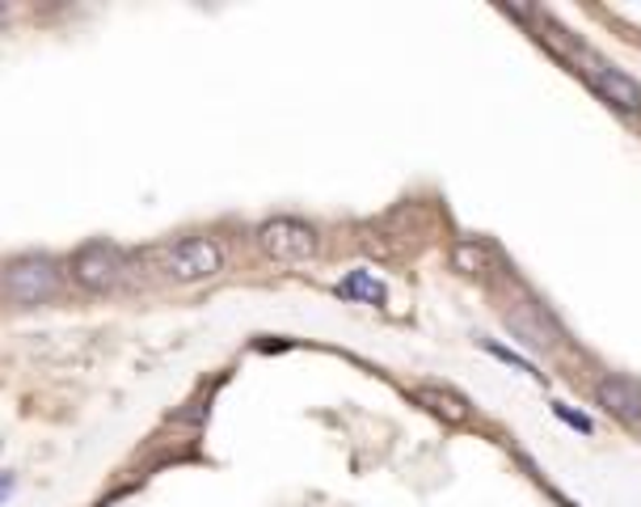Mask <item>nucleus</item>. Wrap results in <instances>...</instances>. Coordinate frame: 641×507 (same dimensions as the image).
<instances>
[{"instance_id":"1","label":"nucleus","mask_w":641,"mask_h":507,"mask_svg":"<svg viewBox=\"0 0 641 507\" xmlns=\"http://www.w3.org/2000/svg\"><path fill=\"white\" fill-rule=\"evenodd\" d=\"M0 292L18 309L47 305L51 296L60 292V263L47 258V254H22V258H13L0 271Z\"/></svg>"},{"instance_id":"2","label":"nucleus","mask_w":641,"mask_h":507,"mask_svg":"<svg viewBox=\"0 0 641 507\" xmlns=\"http://www.w3.org/2000/svg\"><path fill=\"white\" fill-rule=\"evenodd\" d=\"M258 250L275 263H309L321 250V233L300 216H270L258 224Z\"/></svg>"},{"instance_id":"3","label":"nucleus","mask_w":641,"mask_h":507,"mask_svg":"<svg viewBox=\"0 0 641 507\" xmlns=\"http://www.w3.org/2000/svg\"><path fill=\"white\" fill-rule=\"evenodd\" d=\"M68 271L85 292H115L122 284V275H127V258H122L119 245L85 242L72 254Z\"/></svg>"},{"instance_id":"4","label":"nucleus","mask_w":641,"mask_h":507,"mask_svg":"<svg viewBox=\"0 0 641 507\" xmlns=\"http://www.w3.org/2000/svg\"><path fill=\"white\" fill-rule=\"evenodd\" d=\"M165 275L178 284H203L224 271V250L215 237H182L165 250Z\"/></svg>"},{"instance_id":"5","label":"nucleus","mask_w":641,"mask_h":507,"mask_svg":"<svg viewBox=\"0 0 641 507\" xmlns=\"http://www.w3.org/2000/svg\"><path fill=\"white\" fill-rule=\"evenodd\" d=\"M502 321H506V330L515 335V342L541 351V356L553 351L557 338H562V326H557L536 300H515V305H506V309H502Z\"/></svg>"},{"instance_id":"6","label":"nucleus","mask_w":641,"mask_h":507,"mask_svg":"<svg viewBox=\"0 0 641 507\" xmlns=\"http://www.w3.org/2000/svg\"><path fill=\"white\" fill-rule=\"evenodd\" d=\"M570 60H578V64H583V73H587V81H591L595 89H599V97H603V102H612L617 110L638 115V110H641V85L633 81V76L620 73V68H612V64H603V60H595V55H587L583 47L574 51Z\"/></svg>"},{"instance_id":"7","label":"nucleus","mask_w":641,"mask_h":507,"mask_svg":"<svg viewBox=\"0 0 641 507\" xmlns=\"http://www.w3.org/2000/svg\"><path fill=\"white\" fill-rule=\"evenodd\" d=\"M595 402L612 414L617 423H629V427H638L641 423V385L638 381H629V377H599Z\"/></svg>"},{"instance_id":"8","label":"nucleus","mask_w":641,"mask_h":507,"mask_svg":"<svg viewBox=\"0 0 641 507\" xmlns=\"http://www.w3.org/2000/svg\"><path fill=\"white\" fill-rule=\"evenodd\" d=\"M418 402H423L430 414H439L444 423H469V419H473L469 398L456 393V389H448V385H423L418 389Z\"/></svg>"},{"instance_id":"9","label":"nucleus","mask_w":641,"mask_h":507,"mask_svg":"<svg viewBox=\"0 0 641 507\" xmlns=\"http://www.w3.org/2000/svg\"><path fill=\"white\" fill-rule=\"evenodd\" d=\"M338 292H342L346 300H359V305H376V309H381L384 300H388V288H384L372 271H351V275L338 284Z\"/></svg>"},{"instance_id":"10","label":"nucleus","mask_w":641,"mask_h":507,"mask_svg":"<svg viewBox=\"0 0 641 507\" xmlns=\"http://www.w3.org/2000/svg\"><path fill=\"white\" fill-rule=\"evenodd\" d=\"M451 266H456L460 275H485V271L494 266V250L485 242H460L451 250Z\"/></svg>"},{"instance_id":"11","label":"nucleus","mask_w":641,"mask_h":507,"mask_svg":"<svg viewBox=\"0 0 641 507\" xmlns=\"http://www.w3.org/2000/svg\"><path fill=\"white\" fill-rule=\"evenodd\" d=\"M553 414H557V419H562V423H570L574 432H591V419H587V414H578V411H570V406H566V402H553Z\"/></svg>"},{"instance_id":"12","label":"nucleus","mask_w":641,"mask_h":507,"mask_svg":"<svg viewBox=\"0 0 641 507\" xmlns=\"http://www.w3.org/2000/svg\"><path fill=\"white\" fill-rule=\"evenodd\" d=\"M481 347H485V351H490V356H499V360H506V363H515V368H523V360H520V356H511V351H506V347H494V342H485V338H481Z\"/></svg>"},{"instance_id":"13","label":"nucleus","mask_w":641,"mask_h":507,"mask_svg":"<svg viewBox=\"0 0 641 507\" xmlns=\"http://www.w3.org/2000/svg\"><path fill=\"white\" fill-rule=\"evenodd\" d=\"M13 486H18V478H13L9 469H0V504H4L9 495H13Z\"/></svg>"},{"instance_id":"14","label":"nucleus","mask_w":641,"mask_h":507,"mask_svg":"<svg viewBox=\"0 0 641 507\" xmlns=\"http://www.w3.org/2000/svg\"><path fill=\"white\" fill-rule=\"evenodd\" d=\"M9 13H13V9H9V4H4V0H0V25L9 22Z\"/></svg>"}]
</instances>
